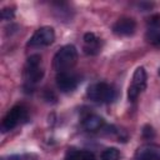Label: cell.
Masks as SVG:
<instances>
[{
	"label": "cell",
	"instance_id": "15",
	"mask_svg": "<svg viewBox=\"0 0 160 160\" xmlns=\"http://www.w3.org/2000/svg\"><path fill=\"white\" fill-rule=\"evenodd\" d=\"M79 154H80V160H96L95 155H94L91 151H88V150H79Z\"/></svg>",
	"mask_w": 160,
	"mask_h": 160
},
{
	"label": "cell",
	"instance_id": "18",
	"mask_svg": "<svg viewBox=\"0 0 160 160\" xmlns=\"http://www.w3.org/2000/svg\"><path fill=\"white\" fill-rule=\"evenodd\" d=\"M2 160H22V159L20 156H18V155H11V156H9L6 159H2Z\"/></svg>",
	"mask_w": 160,
	"mask_h": 160
},
{
	"label": "cell",
	"instance_id": "10",
	"mask_svg": "<svg viewBox=\"0 0 160 160\" xmlns=\"http://www.w3.org/2000/svg\"><path fill=\"white\" fill-rule=\"evenodd\" d=\"M101 39L94 32H86L84 35V51L88 55H96L101 51Z\"/></svg>",
	"mask_w": 160,
	"mask_h": 160
},
{
	"label": "cell",
	"instance_id": "8",
	"mask_svg": "<svg viewBox=\"0 0 160 160\" xmlns=\"http://www.w3.org/2000/svg\"><path fill=\"white\" fill-rule=\"evenodd\" d=\"M134 160H160V145L158 144L141 145L136 150Z\"/></svg>",
	"mask_w": 160,
	"mask_h": 160
},
{
	"label": "cell",
	"instance_id": "17",
	"mask_svg": "<svg viewBox=\"0 0 160 160\" xmlns=\"http://www.w3.org/2000/svg\"><path fill=\"white\" fill-rule=\"evenodd\" d=\"M142 132H144V136H145V138H152V136H154V130H152V128L149 126V125L144 128Z\"/></svg>",
	"mask_w": 160,
	"mask_h": 160
},
{
	"label": "cell",
	"instance_id": "5",
	"mask_svg": "<svg viewBox=\"0 0 160 160\" xmlns=\"http://www.w3.org/2000/svg\"><path fill=\"white\" fill-rule=\"evenodd\" d=\"M146 80H148V76H146L145 69L142 66L136 68V70L132 74V79L129 85V89H128L129 101H131V102L135 101L139 98V95L146 89Z\"/></svg>",
	"mask_w": 160,
	"mask_h": 160
},
{
	"label": "cell",
	"instance_id": "6",
	"mask_svg": "<svg viewBox=\"0 0 160 160\" xmlns=\"http://www.w3.org/2000/svg\"><path fill=\"white\" fill-rule=\"evenodd\" d=\"M55 40V31L51 26H41L35 32L28 41V46L30 48H44L49 46L54 42Z\"/></svg>",
	"mask_w": 160,
	"mask_h": 160
},
{
	"label": "cell",
	"instance_id": "7",
	"mask_svg": "<svg viewBox=\"0 0 160 160\" xmlns=\"http://www.w3.org/2000/svg\"><path fill=\"white\" fill-rule=\"evenodd\" d=\"M79 85V78L71 71H60L56 74V86L61 92H71Z\"/></svg>",
	"mask_w": 160,
	"mask_h": 160
},
{
	"label": "cell",
	"instance_id": "16",
	"mask_svg": "<svg viewBox=\"0 0 160 160\" xmlns=\"http://www.w3.org/2000/svg\"><path fill=\"white\" fill-rule=\"evenodd\" d=\"M65 160H80V154H79V150L70 149V150L66 152Z\"/></svg>",
	"mask_w": 160,
	"mask_h": 160
},
{
	"label": "cell",
	"instance_id": "11",
	"mask_svg": "<svg viewBox=\"0 0 160 160\" xmlns=\"http://www.w3.org/2000/svg\"><path fill=\"white\" fill-rule=\"evenodd\" d=\"M81 124H82V128L86 131L95 132V131H99V130H101L104 128L105 121H104V119L101 116H99L96 114H89L82 119Z\"/></svg>",
	"mask_w": 160,
	"mask_h": 160
},
{
	"label": "cell",
	"instance_id": "4",
	"mask_svg": "<svg viewBox=\"0 0 160 160\" xmlns=\"http://www.w3.org/2000/svg\"><path fill=\"white\" fill-rule=\"evenodd\" d=\"M28 119V110L24 105H15L12 106L1 121V131L8 132L14 130L19 124Z\"/></svg>",
	"mask_w": 160,
	"mask_h": 160
},
{
	"label": "cell",
	"instance_id": "14",
	"mask_svg": "<svg viewBox=\"0 0 160 160\" xmlns=\"http://www.w3.org/2000/svg\"><path fill=\"white\" fill-rule=\"evenodd\" d=\"M15 15V10L14 8H10V6H6V8H2L1 10V18L4 20H11Z\"/></svg>",
	"mask_w": 160,
	"mask_h": 160
},
{
	"label": "cell",
	"instance_id": "3",
	"mask_svg": "<svg viewBox=\"0 0 160 160\" xmlns=\"http://www.w3.org/2000/svg\"><path fill=\"white\" fill-rule=\"evenodd\" d=\"M86 96L95 102L100 104H109L112 102L116 98V90L112 85L108 82H94L86 90Z\"/></svg>",
	"mask_w": 160,
	"mask_h": 160
},
{
	"label": "cell",
	"instance_id": "13",
	"mask_svg": "<svg viewBox=\"0 0 160 160\" xmlns=\"http://www.w3.org/2000/svg\"><path fill=\"white\" fill-rule=\"evenodd\" d=\"M121 155L116 148H106L100 155V160H120Z\"/></svg>",
	"mask_w": 160,
	"mask_h": 160
},
{
	"label": "cell",
	"instance_id": "2",
	"mask_svg": "<svg viewBox=\"0 0 160 160\" xmlns=\"http://www.w3.org/2000/svg\"><path fill=\"white\" fill-rule=\"evenodd\" d=\"M78 61V50L74 45H64L60 48L52 59V68L60 71H70Z\"/></svg>",
	"mask_w": 160,
	"mask_h": 160
},
{
	"label": "cell",
	"instance_id": "9",
	"mask_svg": "<svg viewBox=\"0 0 160 160\" xmlns=\"http://www.w3.org/2000/svg\"><path fill=\"white\" fill-rule=\"evenodd\" d=\"M136 30V21L132 18H121L112 25V32L119 36H130Z\"/></svg>",
	"mask_w": 160,
	"mask_h": 160
},
{
	"label": "cell",
	"instance_id": "12",
	"mask_svg": "<svg viewBox=\"0 0 160 160\" xmlns=\"http://www.w3.org/2000/svg\"><path fill=\"white\" fill-rule=\"evenodd\" d=\"M146 41L154 46L160 48V21L159 20H151L150 25L145 34Z\"/></svg>",
	"mask_w": 160,
	"mask_h": 160
},
{
	"label": "cell",
	"instance_id": "1",
	"mask_svg": "<svg viewBox=\"0 0 160 160\" xmlns=\"http://www.w3.org/2000/svg\"><path fill=\"white\" fill-rule=\"evenodd\" d=\"M44 78V68L41 64V56L39 54L30 55L24 68V82L26 89H32Z\"/></svg>",
	"mask_w": 160,
	"mask_h": 160
},
{
	"label": "cell",
	"instance_id": "19",
	"mask_svg": "<svg viewBox=\"0 0 160 160\" xmlns=\"http://www.w3.org/2000/svg\"><path fill=\"white\" fill-rule=\"evenodd\" d=\"M159 75H160V69H159Z\"/></svg>",
	"mask_w": 160,
	"mask_h": 160
}]
</instances>
